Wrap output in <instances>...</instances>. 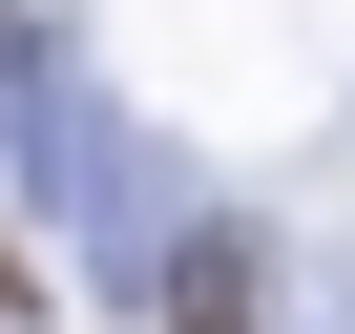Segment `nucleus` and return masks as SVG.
Segmentation results:
<instances>
[{
    "label": "nucleus",
    "instance_id": "1",
    "mask_svg": "<svg viewBox=\"0 0 355 334\" xmlns=\"http://www.w3.org/2000/svg\"><path fill=\"white\" fill-rule=\"evenodd\" d=\"M189 334H272V272L251 251H189Z\"/></svg>",
    "mask_w": 355,
    "mask_h": 334
}]
</instances>
